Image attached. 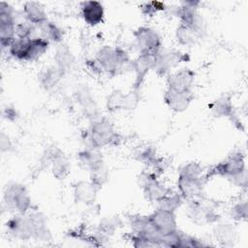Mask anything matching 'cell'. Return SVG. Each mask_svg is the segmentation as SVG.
Listing matches in <instances>:
<instances>
[{"mask_svg":"<svg viewBox=\"0 0 248 248\" xmlns=\"http://www.w3.org/2000/svg\"><path fill=\"white\" fill-rule=\"evenodd\" d=\"M204 182L202 167L197 162L187 163L178 172V193L186 202L200 199L203 192Z\"/></svg>","mask_w":248,"mask_h":248,"instance_id":"cell-1","label":"cell"},{"mask_svg":"<svg viewBox=\"0 0 248 248\" xmlns=\"http://www.w3.org/2000/svg\"><path fill=\"white\" fill-rule=\"evenodd\" d=\"M222 176L238 187L247 186V172L244 154L236 151L229 155L224 161L213 166L204 175L205 180L212 176Z\"/></svg>","mask_w":248,"mask_h":248,"instance_id":"cell-2","label":"cell"},{"mask_svg":"<svg viewBox=\"0 0 248 248\" xmlns=\"http://www.w3.org/2000/svg\"><path fill=\"white\" fill-rule=\"evenodd\" d=\"M49 46V42L44 37H34L23 40L16 38L8 48L12 57L19 61H34L44 55Z\"/></svg>","mask_w":248,"mask_h":248,"instance_id":"cell-3","label":"cell"},{"mask_svg":"<svg viewBox=\"0 0 248 248\" xmlns=\"http://www.w3.org/2000/svg\"><path fill=\"white\" fill-rule=\"evenodd\" d=\"M88 146L102 148L108 145H114L120 140L119 135L113 128L112 123L106 117H97L92 120L86 133Z\"/></svg>","mask_w":248,"mask_h":248,"instance_id":"cell-4","label":"cell"},{"mask_svg":"<svg viewBox=\"0 0 248 248\" xmlns=\"http://www.w3.org/2000/svg\"><path fill=\"white\" fill-rule=\"evenodd\" d=\"M95 60L102 68V71L110 76L116 75L130 62L129 55L125 49L119 46L111 47L109 46H102L97 51Z\"/></svg>","mask_w":248,"mask_h":248,"instance_id":"cell-5","label":"cell"},{"mask_svg":"<svg viewBox=\"0 0 248 248\" xmlns=\"http://www.w3.org/2000/svg\"><path fill=\"white\" fill-rule=\"evenodd\" d=\"M3 203L10 211L24 214L31 210V198L24 185L12 182L9 183L4 191Z\"/></svg>","mask_w":248,"mask_h":248,"instance_id":"cell-6","label":"cell"},{"mask_svg":"<svg viewBox=\"0 0 248 248\" xmlns=\"http://www.w3.org/2000/svg\"><path fill=\"white\" fill-rule=\"evenodd\" d=\"M134 39L136 47L140 55L156 56L163 48L161 37L150 27H139L134 32Z\"/></svg>","mask_w":248,"mask_h":248,"instance_id":"cell-7","label":"cell"},{"mask_svg":"<svg viewBox=\"0 0 248 248\" xmlns=\"http://www.w3.org/2000/svg\"><path fill=\"white\" fill-rule=\"evenodd\" d=\"M16 19L14 9L6 2H0V44L9 48L16 39Z\"/></svg>","mask_w":248,"mask_h":248,"instance_id":"cell-8","label":"cell"},{"mask_svg":"<svg viewBox=\"0 0 248 248\" xmlns=\"http://www.w3.org/2000/svg\"><path fill=\"white\" fill-rule=\"evenodd\" d=\"M140 186L143 195L150 202H157L166 196L170 189L158 179V174L154 171H144L140 176Z\"/></svg>","mask_w":248,"mask_h":248,"instance_id":"cell-9","label":"cell"},{"mask_svg":"<svg viewBox=\"0 0 248 248\" xmlns=\"http://www.w3.org/2000/svg\"><path fill=\"white\" fill-rule=\"evenodd\" d=\"M188 59V55L174 49H161L155 56L154 71L160 76H168L171 70Z\"/></svg>","mask_w":248,"mask_h":248,"instance_id":"cell-10","label":"cell"},{"mask_svg":"<svg viewBox=\"0 0 248 248\" xmlns=\"http://www.w3.org/2000/svg\"><path fill=\"white\" fill-rule=\"evenodd\" d=\"M43 163H46V167L49 166L53 175L59 179H63L71 169L68 158L57 147H51L46 150V153L43 156Z\"/></svg>","mask_w":248,"mask_h":248,"instance_id":"cell-11","label":"cell"},{"mask_svg":"<svg viewBox=\"0 0 248 248\" xmlns=\"http://www.w3.org/2000/svg\"><path fill=\"white\" fill-rule=\"evenodd\" d=\"M148 216L152 228L160 235L177 230L176 214L173 211L157 207Z\"/></svg>","mask_w":248,"mask_h":248,"instance_id":"cell-12","label":"cell"},{"mask_svg":"<svg viewBox=\"0 0 248 248\" xmlns=\"http://www.w3.org/2000/svg\"><path fill=\"white\" fill-rule=\"evenodd\" d=\"M6 227L7 232L16 239L28 241L33 237L31 222L27 212L24 214L16 213L15 216L11 217L7 221Z\"/></svg>","mask_w":248,"mask_h":248,"instance_id":"cell-13","label":"cell"},{"mask_svg":"<svg viewBox=\"0 0 248 248\" xmlns=\"http://www.w3.org/2000/svg\"><path fill=\"white\" fill-rule=\"evenodd\" d=\"M195 81V72L189 68H182L168 75L167 88L175 91H192Z\"/></svg>","mask_w":248,"mask_h":248,"instance_id":"cell-14","label":"cell"},{"mask_svg":"<svg viewBox=\"0 0 248 248\" xmlns=\"http://www.w3.org/2000/svg\"><path fill=\"white\" fill-rule=\"evenodd\" d=\"M193 97L192 91H175L167 88L164 94V101L170 109L175 112H182L188 108Z\"/></svg>","mask_w":248,"mask_h":248,"instance_id":"cell-15","label":"cell"},{"mask_svg":"<svg viewBox=\"0 0 248 248\" xmlns=\"http://www.w3.org/2000/svg\"><path fill=\"white\" fill-rule=\"evenodd\" d=\"M27 213L32 227V239L36 241H48L51 238V233L46 216L36 210H29Z\"/></svg>","mask_w":248,"mask_h":248,"instance_id":"cell-16","label":"cell"},{"mask_svg":"<svg viewBox=\"0 0 248 248\" xmlns=\"http://www.w3.org/2000/svg\"><path fill=\"white\" fill-rule=\"evenodd\" d=\"M155 56L150 55H140L131 62V66L135 72L136 78L134 82V90L140 91V88L144 81L149 71L154 69Z\"/></svg>","mask_w":248,"mask_h":248,"instance_id":"cell-17","label":"cell"},{"mask_svg":"<svg viewBox=\"0 0 248 248\" xmlns=\"http://www.w3.org/2000/svg\"><path fill=\"white\" fill-rule=\"evenodd\" d=\"M139 99V91L133 90L129 93H122L118 90L112 92L107 101L108 109L114 111L117 109H129L136 106Z\"/></svg>","mask_w":248,"mask_h":248,"instance_id":"cell-18","label":"cell"},{"mask_svg":"<svg viewBox=\"0 0 248 248\" xmlns=\"http://www.w3.org/2000/svg\"><path fill=\"white\" fill-rule=\"evenodd\" d=\"M78 159L80 166L90 173L104 168V161L99 148L87 146L78 153Z\"/></svg>","mask_w":248,"mask_h":248,"instance_id":"cell-19","label":"cell"},{"mask_svg":"<svg viewBox=\"0 0 248 248\" xmlns=\"http://www.w3.org/2000/svg\"><path fill=\"white\" fill-rule=\"evenodd\" d=\"M104 16V7L100 2L85 1L81 4V16L86 24L96 26L103 21Z\"/></svg>","mask_w":248,"mask_h":248,"instance_id":"cell-20","label":"cell"},{"mask_svg":"<svg viewBox=\"0 0 248 248\" xmlns=\"http://www.w3.org/2000/svg\"><path fill=\"white\" fill-rule=\"evenodd\" d=\"M212 113L217 117H227L232 120L235 125L239 124L237 117L233 110V105L230 96H223L213 101L209 105Z\"/></svg>","mask_w":248,"mask_h":248,"instance_id":"cell-21","label":"cell"},{"mask_svg":"<svg viewBox=\"0 0 248 248\" xmlns=\"http://www.w3.org/2000/svg\"><path fill=\"white\" fill-rule=\"evenodd\" d=\"M77 102L80 105L81 108L84 110V113L91 118V120L96 119L97 117V108L96 103L93 98L92 92L87 86H79L75 92Z\"/></svg>","mask_w":248,"mask_h":248,"instance_id":"cell-22","label":"cell"},{"mask_svg":"<svg viewBox=\"0 0 248 248\" xmlns=\"http://www.w3.org/2000/svg\"><path fill=\"white\" fill-rule=\"evenodd\" d=\"M100 188L90 181H78L74 187V196L78 202L90 204L94 202Z\"/></svg>","mask_w":248,"mask_h":248,"instance_id":"cell-23","label":"cell"},{"mask_svg":"<svg viewBox=\"0 0 248 248\" xmlns=\"http://www.w3.org/2000/svg\"><path fill=\"white\" fill-rule=\"evenodd\" d=\"M122 221L117 216H109L103 218L96 230V236L99 239L101 245L104 244L105 241L108 240L111 235L115 233V232L121 227Z\"/></svg>","mask_w":248,"mask_h":248,"instance_id":"cell-24","label":"cell"},{"mask_svg":"<svg viewBox=\"0 0 248 248\" xmlns=\"http://www.w3.org/2000/svg\"><path fill=\"white\" fill-rule=\"evenodd\" d=\"M23 14L26 21L34 26L40 27L48 21L44 7L38 2H26L23 7Z\"/></svg>","mask_w":248,"mask_h":248,"instance_id":"cell-25","label":"cell"},{"mask_svg":"<svg viewBox=\"0 0 248 248\" xmlns=\"http://www.w3.org/2000/svg\"><path fill=\"white\" fill-rule=\"evenodd\" d=\"M54 61L55 66L63 73V75H65L72 69L75 62V57L67 45L60 44L57 46L54 55Z\"/></svg>","mask_w":248,"mask_h":248,"instance_id":"cell-26","label":"cell"},{"mask_svg":"<svg viewBox=\"0 0 248 248\" xmlns=\"http://www.w3.org/2000/svg\"><path fill=\"white\" fill-rule=\"evenodd\" d=\"M215 239L222 246H232L236 238V231L232 224L229 223H216L214 228Z\"/></svg>","mask_w":248,"mask_h":248,"instance_id":"cell-27","label":"cell"},{"mask_svg":"<svg viewBox=\"0 0 248 248\" xmlns=\"http://www.w3.org/2000/svg\"><path fill=\"white\" fill-rule=\"evenodd\" d=\"M63 76V73L54 65L42 72L40 75V82L46 90H50L58 84Z\"/></svg>","mask_w":248,"mask_h":248,"instance_id":"cell-28","label":"cell"},{"mask_svg":"<svg viewBox=\"0 0 248 248\" xmlns=\"http://www.w3.org/2000/svg\"><path fill=\"white\" fill-rule=\"evenodd\" d=\"M201 36L202 35L199 34L193 28H191L189 26H186L184 24H181V23L179 24V26L177 27V29L175 31L176 41L180 45L187 46L194 45Z\"/></svg>","mask_w":248,"mask_h":248,"instance_id":"cell-29","label":"cell"},{"mask_svg":"<svg viewBox=\"0 0 248 248\" xmlns=\"http://www.w3.org/2000/svg\"><path fill=\"white\" fill-rule=\"evenodd\" d=\"M183 202L184 200L178 192H172L170 190L166 196L160 199L156 203L158 208L175 212L182 205Z\"/></svg>","mask_w":248,"mask_h":248,"instance_id":"cell-30","label":"cell"},{"mask_svg":"<svg viewBox=\"0 0 248 248\" xmlns=\"http://www.w3.org/2000/svg\"><path fill=\"white\" fill-rule=\"evenodd\" d=\"M44 34V38H46L48 42L53 43H61L63 40V30L53 22L46 21L45 24L39 27Z\"/></svg>","mask_w":248,"mask_h":248,"instance_id":"cell-31","label":"cell"},{"mask_svg":"<svg viewBox=\"0 0 248 248\" xmlns=\"http://www.w3.org/2000/svg\"><path fill=\"white\" fill-rule=\"evenodd\" d=\"M248 206L246 201L234 203L230 209V216L234 221H244L247 219Z\"/></svg>","mask_w":248,"mask_h":248,"instance_id":"cell-32","label":"cell"},{"mask_svg":"<svg viewBox=\"0 0 248 248\" xmlns=\"http://www.w3.org/2000/svg\"><path fill=\"white\" fill-rule=\"evenodd\" d=\"M35 26L28 21L16 23V38L28 40L34 38Z\"/></svg>","mask_w":248,"mask_h":248,"instance_id":"cell-33","label":"cell"},{"mask_svg":"<svg viewBox=\"0 0 248 248\" xmlns=\"http://www.w3.org/2000/svg\"><path fill=\"white\" fill-rule=\"evenodd\" d=\"M205 246H209V244L205 243L203 240L196 236H193L181 232L180 248H200V247H205Z\"/></svg>","mask_w":248,"mask_h":248,"instance_id":"cell-34","label":"cell"},{"mask_svg":"<svg viewBox=\"0 0 248 248\" xmlns=\"http://www.w3.org/2000/svg\"><path fill=\"white\" fill-rule=\"evenodd\" d=\"M131 245L135 248H151L156 247L155 244L144 234L132 233L129 237Z\"/></svg>","mask_w":248,"mask_h":248,"instance_id":"cell-35","label":"cell"},{"mask_svg":"<svg viewBox=\"0 0 248 248\" xmlns=\"http://www.w3.org/2000/svg\"><path fill=\"white\" fill-rule=\"evenodd\" d=\"M143 14L147 16H152L158 11H163L165 10V5L161 2H150V3H145L144 8H141Z\"/></svg>","mask_w":248,"mask_h":248,"instance_id":"cell-36","label":"cell"},{"mask_svg":"<svg viewBox=\"0 0 248 248\" xmlns=\"http://www.w3.org/2000/svg\"><path fill=\"white\" fill-rule=\"evenodd\" d=\"M0 147H1L2 152H8L12 148V141H11L10 138L7 135H5L4 133H2L1 137H0Z\"/></svg>","mask_w":248,"mask_h":248,"instance_id":"cell-37","label":"cell"},{"mask_svg":"<svg viewBox=\"0 0 248 248\" xmlns=\"http://www.w3.org/2000/svg\"><path fill=\"white\" fill-rule=\"evenodd\" d=\"M4 116L8 119V120H15L16 117H17V112L16 110L14 108H7L4 111Z\"/></svg>","mask_w":248,"mask_h":248,"instance_id":"cell-38","label":"cell"}]
</instances>
